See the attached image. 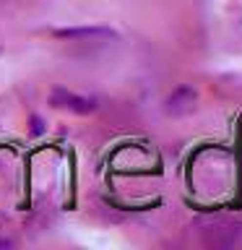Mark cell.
I'll return each mask as SVG.
<instances>
[{"label": "cell", "instance_id": "obj_2", "mask_svg": "<svg viewBox=\"0 0 242 250\" xmlns=\"http://www.w3.org/2000/svg\"><path fill=\"white\" fill-rule=\"evenodd\" d=\"M195 104V91L190 89V86H180L177 91H172L169 97H167V112L169 115H185V112H190Z\"/></svg>", "mask_w": 242, "mask_h": 250}, {"label": "cell", "instance_id": "obj_1", "mask_svg": "<svg viewBox=\"0 0 242 250\" xmlns=\"http://www.w3.org/2000/svg\"><path fill=\"white\" fill-rule=\"evenodd\" d=\"M50 102H52V107L70 109V112H78V115H86V112H94V109H97V99L81 97V94H73L68 89H55Z\"/></svg>", "mask_w": 242, "mask_h": 250}, {"label": "cell", "instance_id": "obj_3", "mask_svg": "<svg viewBox=\"0 0 242 250\" xmlns=\"http://www.w3.org/2000/svg\"><path fill=\"white\" fill-rule=\"evenodd\" d=\"M55 37H60V39H94V42L117 39V34L109 29H65V31H55Z\"/></svg>", "mask_w": 242, "mask_h": 250}]
</instances>
